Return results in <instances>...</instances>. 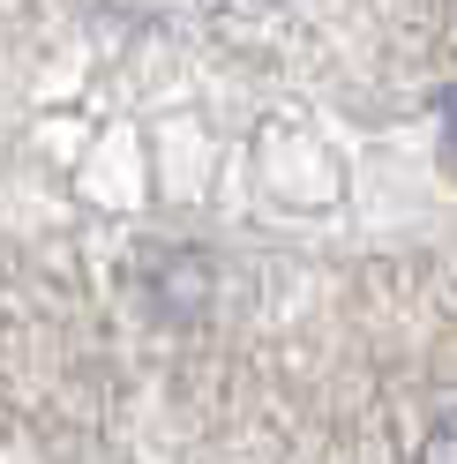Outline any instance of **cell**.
<instances>
[{"mask_svg":"<svg viewBox=\"0 0 457 464\" xmlns=\"http://www.w3.org/2000/svg\"><path fill=\"white\" fill-rule=\"evenodd\" d=\"M420 464H457V412H442L420 434Z\"/></svg>","mask_w":457,"mask_h":464,"instance_id":"obj_1","label":"cell"},{"mask_svg":"<svg viewBox=\"0 0 457 464\" xmlns=\"http://www.w3.org/2000/svg\"><path fill=\"white\" fill-rule=\"evenodd\" d=\"M442 135H450V165H457V98L442 105Z\"/></svg>","mask_w":457,"mask_h":464,"instance_id":"obj_2","label":"cell"}]
</instances>
